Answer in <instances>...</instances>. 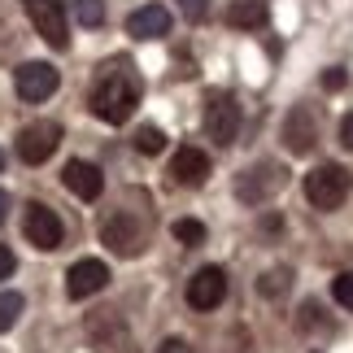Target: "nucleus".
<instances>
[{
	"mask_svg": "<svg viewBox=\"0 0 353 353\" xmlns=\"http://www.w3.org/2000/svg\"><path fill=\"white\" fill-rule=\"evenodd\" d=\"M101 240L110 244L114 253H122V257H135L144 249V232H140V223H135L131 214H114V219L101 227Z\"/></svg>",
	"mask_w": 353,
	"mask_h": 353,
	"instance_id": "ddd939ff",
	"label": "nucleus"
},
{
	"mask_svg": "<svg viewBox=\"0 0 353 353\" xmlns=\"http://www.w3.org/2000/svg\"><path fill=\"white\" fill-rule=\"evenodd\" d=\"M105 283H110V266H105L101 257H83V262H74L70 270H65V292H70L74 301L97 296Z\"/></svg>",
	"mask_w": 353,
	"mask_h": 353,
	"instance_id": "9d476101",
	"label": "nucleus"
},
{
	"mask_svg": "<svg viewBox=\"0 0 353 353\" xmlns=\"http://www.w3.org/2000/svg\"><path fill=\"white\" fill-rule=\"evenodd\" d=\"M288 279H292V270H288V266L262 270V279H257V292H262V296H270V301H275V296H283V292H288Z\"/></svg>",
	"mask_w": 353,
	"mask_h": 353,
	"instance_id": "f3484780",
	"label": "nucleus"
},
{
	"mask_svg": "<svg viewBox=\"0 0 353 353\" xmlns=\"http://www.w3.org/2000/svg\"><path fill=\"white\" fill-rule=\"evenodd\" d=\"M140 97H144L140 74H135L127 61H110V65L97 74V83H92L88 105H92V114H97L101 122L118 127V122H127L135 110H140Z\"/></svg>",
	"mask_w": 353,
	"mask_h": 353,
	"instance_id": "f257e3e1",
	"label": "nucleus"
},
{
	"mask_svg": "<svg viewBox=\"0 0 353 353\" xmlns=\"http://www.w3.org/2000/svg\"><path fill=\"white\" fill-rule=\"evenodd\" d=\"M170 232H174V240H179V244H201V240H205V223H196V219H179V223L170 227Z\"/></svg>",
	"mask_w": 353,
	"mask_h": 353,
	"instance_id": "412c9836",
	"label": "nucleus"
},
{
	"mask_svg": "<svg viewBox=\"0 0 353 353\" xmlns=\"http://www.w3.org/2000/svg\"><path fill=\"white\" fill-rule=\"evenodd\" d=\"M0 166H5V153H0Z\"/></svg>",
	"mask_w": 353,
	"mask_h": 353,
	"instance_id": "c85d7f7f",
	"label": "nucleus"
},
{
	"mask_svg": "<svg viewBox=\"0 0 353 353\" xmlns=\"http://www.w3.org/2000/svg\"><path fill=\"white\" fill-rule=\"evenodd\" d=\"M227 22L240 26V31H262L270 22V5L266 0H236V5L227 9Z\"/></svg>",
	"mask_w": 353,
	"mask_h": 353,
	"instance_id": "dca6fc26",
	"label": "nucleus"
},
{
	"mask_svg": "<svg viewBox=\"0 0 353 353\" xmlns=\"http://www.w3.org/2000/svg\"><path fill=\"white\" fill-rule=\"evenodd\" d=\"M174 5H179V13H183L188 22H201L210 13V0H174Z\"/></svg>",
	"mask_w": 353,
	"mask_h": 353,
	"instance_id": "5701e85b",
	"label": "nucleus"
},
{
	"mask_svg": "<svg viewBox=\"0 0 353 353\" xmlns=\"http://www.w3.org/2000/svg\"><path fill=\"white\" fill-rule=\"evenodd\" d=\"M61 183L70 188L79 201H97V196L105 192V174H101V166H92V161H79V157H74V161H65Z\"/></svg>",
	"mask_w": 353,
	"mask_h": 353,
	"instance_id": "4468645a",
	"label": "nucleus"
},
{
	"mask_svg": "<svg viewBox=\"0 0 353 353\" xmlns=\"http://www.w3.org/2000/svg\"><path fill=\"white\" fill-rule=\"evenodd\" d=\"M349 192H353V174L345 166H336V161H323V166H314L305 174V201L323 214L341 210L349 201Z\"/></svg>",
	"mask_w": 353,
	"mask_h": 353,
	"instance_id": "f03ea898",
	"label": "nucleus"
},
{
	"mask_svg": "<svg viewBox=\"0 0 353 353\" xmlns=\"http://www.w3.org/2000/svg\"><path fill=\"white\" fill-rule=\"evenodd\" d=\"M127 31L135 39H161V35H170V13L161 5H140L127 18Z\"/></svg>",
	"mask_w": 353,
	"mask_h": 353,
	"instance_id": "2eb2a0df",
	"label": "nucleus"
},
{
	"mask_svg": "<svg viewBox=\"0 0 353 353\" xmlns=\"http://www.w3.org/2000/svg\"><path fill=\"white\" fill-rule=\"evenodd\" d=\"M22 292H0V332H9L13 323L22 319Z\"/></svg>",
	"mask_w": 353,
	"mask_h": 353,
	"instance_id": "aec40b11",
	"label": "nucleus"
},
{
	"mask_svg": "<svg viewBox=\"0 0 353 353\" xmlns=\"http://www.w3.org/2000/svg\"><path fill=\"white\" fill-rule=\"evenodd\" d=\"M61 144V127L57 122H31V127L18 131V157L26 166H44V161L57 153Z\"/></svg>",
	"mask_w": 353,
	"mask_h": 353,
	"instance_id": "6e6552de",
	"label": "nucleus"
},
{
	"mask_svg": "<svg viewBox=\"0 0 353 353\" xmlns=\"http://www.w3.org/2000/svg\"><path fill=\"white\" fill-rule=\"evenodd\" d=\"M332 296H336V305L353 310V270H341V275L332 279Z\"/></svg>",
	"mask_w": 353,
	"mask_h": 353,
	"instance_id": "4be33fe9",
	"label": "nucleus"
},
{
	"mask_svg": "<svg viewBox=\"0 0 353 353\" xmlns=\"http://www.w3.org/2000/svg\"><path fill=\"white\" fill-rule=\"evenodd\" d=\"M341 144H345L349 153H353V110H349V114L341 118Z\"/></svg>",
	"mask_w": 353,
	"mask_h": 353,
	"instance_id": "a878e982",
	"label": "nucleus"
},
{
	"mask_svg": "<svg viewBox=\"0 0 353 353\" xmlns=\"http://www.w3.org/2000/svg\"><path fill=\"white\" fill-rule=\"evenodd\" d=\"M26 18L39 35H44V44L52 48H70V22H65V0H22Z\"/></svg>",
	"mask_w": 353,
	"mask_h": 353,
	"instance_id": "20e7f679",
	"label": "nucleus"
},
{
	"mask_svg": "<svg viewBox=\"0 0 353 353\" xmlns=\"http://www.w3.org/2000/svg\"><path fill=\"white\" fill-rule=\"evenodd\" d=\"M283 183H288V170H283L279 161H253L249 170L236 174V196L244 205H266Z\"/></svg>",
	"mask_w": 353,
	"mask_h": 353,
	"instance_id": "7ed1b4c3",
	"label": "nucleus"
},
{
	"mask_svg": "<svg viewBox=\"0 0 353 353\" xmlns=\"http://www.w3.org/2000/svg\"><path fill=\"white\" fill-rule=\"evenodd\" d=\"M323 88H327V92H341L345 88V70H341V65H332V70L323 74Z\"/></svg>",
	"mask_w": 353,
	"mask_h": 353,
	"instance_id": "393cba45",
	"label": "nucleus"
},
{
	"mask_svg": "<svg viewBox=\"0 0 353 353\" xmlns=\"http://www.w3.org/2000/svg\"><path fill=\"white\" fill-rule=\"evenodd\" d=\"M170 179L179 188H201L210 179V153H201L196 144H183L179 153L170 157Z\"/></svg>",
	"mask_w": 353,
	"mask_h": 353,
	"instance_id": "9b49d317",
	"label": "nucleus"
},
{
	"mask_svg": "<svg viewBox=\"0 0 353 353\" xmlns=\"http://www.w3.org/2000/svg\"><path fill=\"white\" fill-rule=\"evenodd\" d=\"M157 353H188L183 341H166V345H157Z\"/></svg>",
	"mask_w": 353,
	"mask_h": 353,
	"instance_id": "bb28decb",
	"label": "nucleus"
},
{
	"mask_svg": "<svg viewBox=\"0 0 353 353\" xmlns=\"http://www.w3.org/2000/svg\"><path fill=\"white\" fill-rule=\"evenodd\" d=\"M13 266H18L13 249H9V244H0V279H9V275H13Z\"/></svg>",
	"mask_w": 353,
	"mask_h": 353,
	"instance_id": "b1692460",
	"label": "nucleus"
},
{
	"mask_svg": "<svg viewBox=\"0 0 353 353\" xmlns=\"http://www.w3.org/2000/svg\"><path fill=\"white\" fill-rule=\"evenodd\" d=\"M57 83H61V74H57V65H48V61H22L18 74H13V88H18V97L26 105L48 101L52 92H57Z\"/></svg>",
	"mask_w": 353,
	"mask_h": 353,
	"instance_id": "0eeeda50",
	"label": "nucleus"
},
{
	"mask_svg": "<svg viewBox=\"0 0 353 353\" xmlns=\"http://www.w3.org/2000/svg\"><path fill=\"white\" fill-rule=\"evenodd\" d=\"M22 232H26V240H31L35 249L52 253V249H61L65 227H61V219H57V210H48L44 201H31V205H26V214H22Z\"/></svg>",
	"mask_w": 353,
	"mask_h": 353,
	"instance_id": "423d86ee",
	"label": "nucleus"
},
{
	"mask_svg": "<svg viewBox=\"0 0 353 353\" xmlns=\"http://www.w3.org/2000/svg\"><path fill=\"white\" fill-rule=\"evenodd\" d=\"M79 26H101L105 22V0H70Z\"/></svg>",
	"mask_w": 353,
	"mask_h": 353,
	"instance_id": "6ab92c4d",
	"label": "nucleus"
},
{
	"mask_svg": "<svg viewBox=\"0 0 353 353\" xmlns=\"http://www.w3.org/2000/svg\"><path fill=\"white\" fill-rule=\"evenodd\" d=\"M283 144L292 148V153H310V148L319 144V118L310 105H296V110L283 118Z\"/></svg>",
	"mask_w": 353,
	"mask_h": 353,
	"instance_id": "f8f14e48",
	"label": "nucleus"
},
{
	"mask_svg": "<svg viewBox=\"0 0 353 353\" xmlns=\"http://www.w3.org/2000/svg\"><path fill=\"white\" fill-rule=\"evenodd\" d=\"M205 131L214 144L232 148L236 135H240V101L232 97V92H214L210 105H205Z\"/></svg>",
	"mask_w": 353,
	"mask_h": 353,
	"instance_id": "39448f33",
	"label": "nucleus"
},
{
	"mask_svg": "<svg viewBox=\"0 0 353 353\" xmlns=\"http://www.w3.org/2000/svg\"><path fill=\"white\" fill-rule=\"evenodd\" d=\"M9 219V192H0V223Z\"/></svg>",
	"mask_w": 353,
	"mask_h": 353,
	"instance_id": "cd10ccee",
	"label": "nucleus"
},
{
	"mask_svg": "<svg viewBox=\"0 0 353 353\" xmlns=\"http://www.w3.org/2000/svg\"><path fill=\"white\" fill-rule=\"evenodd\" d=\"M135 148H140L144 157H157L161 148H166V131L161 127H140L135 131Z\"/></svg>",
	"mask_w": 353,
	"mask_h": 353,
	"instance_id": "a211bd4d",
	"label": "nucleus"
},
{
	"mask_svg": "<svg viewBox=\"0 0 353 353\" xmlns=\"http://www.w3.org/2000/svg\"><path fill=\"white\" fill-rule=\"evenodd\" d=\"M183 296H188V305L192 310H219L223 301H227V275H223V266H201L192 279H188V288H183Z\"/></svg>",
	"mask_w": 353,
	"mask_h": 353,
	"instance_id": "1a4fd4ad",
	"label": "nucleus"
}]
</instances>
